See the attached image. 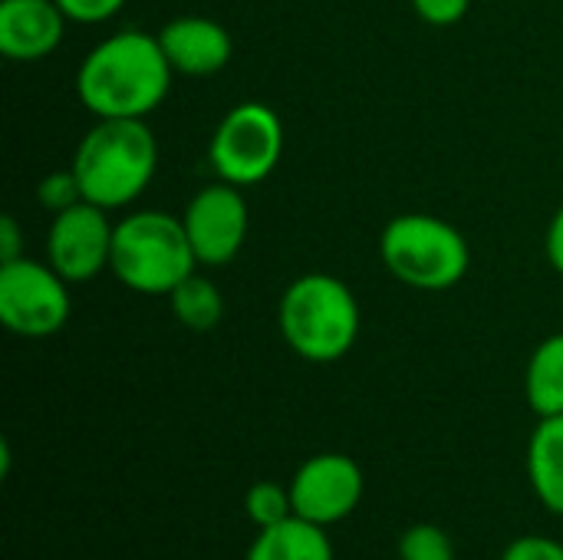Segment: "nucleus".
<instances>
[{"instance_id": "f257e3e1", "label": "nucleus", "mask_w": 563, "mask_h": 560, "mask_svg": "<svg viewBox=\"0 0 563 560\" xmlns=\"http://www.w3.org/2000/svg\"><path fill=\"white\" fill-rule=\"evenodd\" d=\"M158 33L119 30L99 40L76 69V96L96 119H148L172 89Z\"/></svg>"}, {"instance_id": "f03ea898", "label": "nucleus", "mask_w": 563, "mask_h": 560, "mask_svg": "<svg viewBox=\"0 0 563 560\" xmlns=\"http://www.w3.org/2000/svg\"><path fill=\"white\" fill-rule=\"evenodd\" d=\"M82 198L119 211L152 185L158 172V139L145 119H96L69 162Z\"/></svg>"}, {"instance_id": "7ed1b4c3", "label": "nucleus", "mask_w": 563, "mask_h": 560, "mask_svg": "<svg viewBox=\"0 0 563 560\" xmlns=\"http://www.w3.org/2000/svg\"><path fill=\"white\" fill-rule=\"evenodd\" d=\"M360 300L336 274H300L287 284L277 304L284 343L307 363L343 360L360 337Z\"/></svg>"}, {"instance_id": "20e7f679", "label": "nucleus", "mask_w": 563, "mask_h": 560, "mask_svg": "<svg viewBox=\"0 0 563 560\" xmlns=\"http://www.w3.org/2000/svg\"><path fill=\"white\" fill-rule=\"evenodd\" d=\"M198 267L181 215L142 208L115 221L109 271L122 287L145 297H168Z\"/></svg>"}, {"instance_id": "39448f33", "label": "nucleus", "mask_w": 563, "mask_h": 560, "mask_svg": "<svg viewBox=\"0 0 563 560\" xmlns=\"http://www.w3.org/2000/svg\"><path fill=\"white\" fill-rule=\"evenodd\" d=\"M383 267L406 287L442 294L465 281L472 267V244L439 215H396L379 234Z\"/></svg>"}, {"instance_id": "423d86ee", "label": "nucleus", "mask_w": 563, "mask_h": 560, "mask_svg": "<svg viewBox=\"0 0 563 560\" xmlns=\"http://www.w3.org/2000/svg\"><path fill=\"white\" fill-rule=\"evenodd\" d=\"M284 155V122L264 102H238L218 122L208 158L221 182L251 188L274 175Z\"/></svg>"}, {"instance_id": "0eeeda50", "label": "nucleus", "mask_w": 563, "mask_h": 560, "mask_svg": "<svg viewBox=\"0 0 563 560\" xmlns=\"http://www.w3.org/2000/svg\"><path fill=\"white\" fill-rule=\"evenodd\" d=\"M73 314L69 281L49 264L16 257L0 264V323L26 340L53 337Z\"/></svg>"}, {"instance_id": "6e6552de", "label": "nucleus", "mask_w": 563, "mask_h": 560, "mask_svg": "<svg viewBox=\"0 0 563 560\" xmlns=\"http://www.w3.org/2000/svg\"><path fill=\"white\" fill-rule=\"evenodd\" d=\"M185 234L191 241V251L201 267H224L231 264L251 228V211L238 185L228 182H211L198 188L181 215Z\"/></svg>"}, {"instance_id": "1a4fd4ad", "label": "nucleus", "mask_w": 563, "mask_h": 560, "mask_svg": "<svg viewBox=\"0 0 563 560\" xmlns=\"http://www.w3.org/2000/svg\"><path fill=\"white\" fill-rule=\"evenodd\" d=\"M287 488L297 518L313 521L320 528H333L360 508L366 479L356 459L343 452H320L294 472Z\"/></svg>"}, {"instance_id": "9d476101", "label": "nucleus", "mask_w": 563, "mask_h": 560, "mask_svg": "<svg viewBox=\"0 0 563 560\" xmlns=\"http://www.w3.org/2000/svg\"><path fill=\"white\" fill-rule=\"evenodd\" d=\"M112 234L115 224L109 221V211L92 201H79L53 215L46 228V261L69 284H86L109 267Z\"/></svg>"}, {"instance_id": "9b49d317", "label": "nucleus", "mask_w": 563, "mask_h": 560, "mask_svg": "<svg viewBox=\"0 0 563 560\" xmlns=\"http://www.w3.org/2000/svg\"><path fill=\"white\" fill-rule=\"evenodd\" d=\"M66 23L56 0H0V53L10 63H40L63 43Z\"/></svg>"}, {"instance_id": "f8f14e48", "label": "nucleus", "mask_w": 563, "mask_h": 560, "mask_svg": "<svg viewBox=\"0 0 563 560\" xmlns=\"http://www.w3.org/2000/svg\"><path fill=\"white\" fill-rule=\"evenodd\" d=\"M158 43L181 76H214L221 73L234 56V40L228 26H221L211 17H175L158 30Z\"/></svg>"}, {"instance_id": "ddd939ff", "label": "nucleus", "mask_w": 563, "mask_h": 560, "mask_svg": "<svg viewBox=\"0 0 563 560\" xmlns=\"http://www.w3.org/2000/svg\"><path fill=\"white\" fill-rule=\"evenodd\" d=\"M528 482L538 502L563 518V416L538 419L528 439Z\"/></svg>"}, {"instance_id": "4468645a", "label": "nucleus", "mask_w": 563, "mask_h": 560, "mask_svg": "<svg viewBox=\"0 0 563 560\" xmlns=\"http://www.w3.org/2000/svg\"><path fill=\"white\" fill-rule=\"evenodd\" d=\"M244 560H333V545L327 528L294 515L274 528H261Z\"/></svg>"}, {"instance_id": "2eb2a0df", "label": "nucleus", "mask_w": 563, "mask_h": 560, "mask_svg": "<svg viewBox=\"0 0 563 560\" xmlns=\"http://www.w3.org/2000/svg\"><path fill=\"white\" fill-rule=\"evenodd\" d=\"M525 396L538 419L563 416V333L541 340L525 370Z\"/></svg>"}, {"instance_id": "dca6fc26", "label": "nucleus", "mask_w": 563, "mask_h": 560, "mask_svg": "<svg viewBox=\"0 0 563 560\" xmlns=\"http://www.w3.org/2000/svg\"><path fill=\"white\" fill-rule=\"evenodd\" d=\"M168 307H172V317L185 327V330H195V333H205V330H214L224 317V297L218 290V284L205 274H188L172 294H168Z\"/></svg>"}, {"instance_id": "f3484780", "label": "nucleus", "mask_w": 563, "mask_h": 560, "mask_svg": "<svg viewBox=\"0 0 563 560\" xmlns=\"http://www.w3.org/2000/svg\"><path fill=\"white\" fill-rule=\"evenodd\" d=\"M244 508H247V518H251V525H254L257 531H261V528H274V525L294 518L290 488L280 485V482H254V485L247 488Z\"/></svg>"}, {"instance_id": "a211bd4d", "label": "nucleus", "mask_w": 563, "mask_h": 560, "mask_svg": "<svg viewBox=\"0 0 563 560\" xmlns=\"http://www.w3.org/2000/svg\"><path fill=\"white\" fill-rule=\"evenodd\" d=\"M399 560H455V548L439 525H412L399 538Z\"/></svg>"}, {"instance_id": "6ab92c4d", "label": "nucleus", "mask_w": 563, "mask_h": 560, "mask_svg": "<svg viewBox=\"0 0 563 560\" xmlns=\"http://www.w3.org/2000/svg\"><path fill=\"white\" fill-rule=\"evenodd\" d=\"M36 201H40V208H46L49 215H59V211H66V208H73V205H79V201H86V198H82V188H79L73 168H63V172H49V175L40 178V185H36Z\"/></svg>"}, {"instance_id": "aec40b11", "label": "nucleus", "mask_w": 563, "mask_h": 560, "mask_svg": "<svg viewBox=\"0 0 563 560\" xmlns=\"http://www.w3.org/2000/svg\"><path fill=\"white\" fill-rule=\"evenodd\" d=\"M501 560H563V545L548 535H521L501 551Z\"/></svg>"}, {"instance_id": "412c9836", "label": "nucleus", "mask_w": 563, "mask_h": 560, "mask_svg": "<svg viewBox=\"0 0 563 560\" xmlns=\"http://www.w3.org/2000/svg\"><path fill=\"white\" fill-rule=\"evenodd\" d=\"M63 7V13L69 17V23H106L112 20L129 0H56Z\"/></svg>"}, {"instance_id": "4be33fe9", "label": "nucleus", "mask_w": 563, "mask_h": 560, "mask_svg": "<svg viewBox=\"0 0 563 560\" xmlns=\"http://www.w3.org/2000/svg\"><path fill=\"white\" fill-rule=\"evenodd\" d=\"M416 17L426 20L429 26H455L459 20H465L472 0H409Z\"/></svg>"}, {"instance_id": "5701e85b", "label": "nucleus", "mask_w": 563, "mask_h": 560, "mask_svg": "<svg viewBox=\"0 0 563 560\" xmlns=\"http://www.w3.org/2000/svg\"><path fill=\"white\" fill-rule=\"evenodd\" d=\"M20 241H23V234H20L16 218L13 215H3V221H0V264L23 257V244Z\"/></svg>"}, {"instance_id": "b1692460", "label": "nucleus", "mask_w": 563, "mask_h": 560, "mask_svg": "<svg viewBox=\"0 0 563 560\" xmlns=\"http://www.w3.org/2000/svg\"><path fill=\"white\" fill-rule=\"evenodd\" d=\"M544 251H548L551 267H554V271L563 277V205L554 211V218H551V224H548Z\"/></svg>"}]
</instances>
